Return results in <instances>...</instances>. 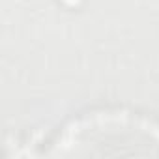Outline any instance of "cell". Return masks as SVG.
Wrapping results in <instances>:
<instances>
[{
    "label": "cell",
    "mask_w": 159,
    "mask_h": 159,
    "mask_svg": "<svg viewBox=\"0 0 159 159\" xmlns=\"http://www.w3.org/2000/svg\"><path fill=\"white\" fill-rule=\"evenodd\" d=\"M129 146L159 157V127L135 114L99 112L73 122L54 140V155H94L98 146Z\"/></svg>",
    "instance_id": "cell-1"
}]
</instances>
